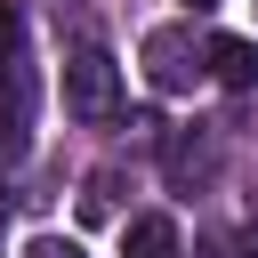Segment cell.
<instances>
[{
    "label": "cell",
    "mask_w": 258,
    "mask_h": 258,
    "mask_svg": "<svg viewBox=\"0 0 258 258\" xmlns=\"http://www.w3.org/2000/svg\"><path fill=\"white\" fill-rule=\"evenodd\" d=\"M137 56H145V81H153L161 97H185V89L210 81V40H202L194 24H153Z\"/></svg>",
    "instance_id": "cell-1"
},
{
    "label": "cell",
    "mask_w": 258,
    "mask_h": 258,
    "mask_svg": "<svg viewBox=\"0 0 258 258\" xmlns=\"http://www.w3.org/2000/svg\"><path fill=\"white\" fill-rule=\"evenodd\" d=\"M16 48H24V24H16V8L0 0V64H16Z\"/></svg>",
    "instance_id": "cell-8"
},
{
    "label": "cell",
    "mask_w": 258,
    "mask_h": 258,
    "mask_svg": "<svg viewBox=\"0 0 258 258\" xmlns=\"http://www.w3.org/2000/svg\"><path fill=\"white\" fill-rule=\"evenodd\" d=\"M121 250H129V258H177V226H169L161 210H145V218L121 226Z\"/></svg>",
    "instance_id": "cell-6"
},
{
    "label": "cell",
    "mask_w": 258,
    "mask_h": 258,
    "mask_svg": "<svg viewBox=\"0 0 258 258\" xmlns=\"http://www.w3.org/2000/svg\"><path fill=\"white\" fill-rule=\"evenodd\" d=\"M24 258H89V250L64 242V234H40V242H24Z\"/></svg>",
    "instance_id": "cell-9"
},
{
    "label": "cell",
    "mask_w": 258,
    "mask_h": 258,
    "mask_svg": "<svg viewBox=\"0 0 258 258\" xmlns=\"http://www.w3.org/2000/svg\"><path fill=\"white\" fill-rule=\"evenodd\" d=\"M242 250H250V258H258V218H250V226H242Z\"/></svg>",
    "instance_id": "cell-10"
},
{
    "label": "cell",
    "mask_w": 258,
    "mask_h": 258,
    "mask_svg": "<svg viewBox=\"0 0 258 258\" xmlns=\"http://www.w3.org/2000/svg\"><path fill=\"white\" fill-rule=\"evenodd\" d=\"M113 194H121V177H113V169H97V177L81 185V218H89V226H105V218H113Z\"/></svg>",
    "instance_id": "cell-7"
},
{
    "label": "cell",
    "mask_w": 258,
    "mask_h": 258,
    "mask_svg": "<svg viewBox=\"0 0 258 258\" xmlns=\"http://www.w3.org/2000/svg\"><path fill=\"white\" fill-rule=\"evenodd\" d=\"M0 234H8V202H0Z\"/></svg>",
    "instance_id": "cell-11"
},
{
    "label": "cell",
    "mask_w": 258,
    "mask_h": 258,
    "mask_svg": "<svg viewBox=\"0 0 258 258\" xmlns=\"http://www.w3.org/2000/svg\"><path fill=\"white\" fill-rule=\"evenodd\" d=\"M210 169H218L210 129H177V137H169V185H177V194H194V185H210Z\"/></svg>",
    "instance_id": "cell-5"
},
{
    "label": "cell",
    "mask_w": 258,
    "mask_h": 258,
    "mask_svg": "<svg viewBox=\"0 0 258 258\" xmlns=\"http://www.w3.org/2000/svg\"><path fill=\"white\" fill-rule=\"evenodd\" d=\"M185 8H218V0H185Z\"/></svg>",
    "instance_id": "cell-12"
},
{
    "label": "cell",
    "mask_w": 258,
    "mask_h": 258,
    "mask_svg": "<svg viewBox=\"0 0 258 258\" xmlns=\"http://www.w3.org/2000/svg\"><path fill=\"white\" fill-rule=\"evenodd\" d=\"M210 81H218V89H234V97H250V89H258V40L218 32V40H210Z\"/></svg>",
    "instance_id": "cell-4"
},
{
    "label": "cell",
    "mask_w": 258,
    "mask_h": 258,
    "mask_svg": "<svg viewBox=\"0 0 258 258\" xmlns=\"http://www.w3.org/2000/svg\"><path fill=\"white\" fill-rule=\"evenodd\" d=\"M64 113L73 121H113L121 113V64L105 48H73L64 56Z\"/></svg>",
    "instance_id": "cell-2"
},
{
    "label": "cell",
    "mask_w": 258,
    "mask_h": 258,
    "mask_svg": "<svg viewBox=\"0 0 258 258\" xmlns=\"http://www.w3.org/2000/svg\"><path fill=\"white\" fill-rule=\"evenodd\" d=\"M32 153V73L8 64V97H0V169H16Z\"/></svg>",
    "instance_id": "cell-3"
}]
</instances>
